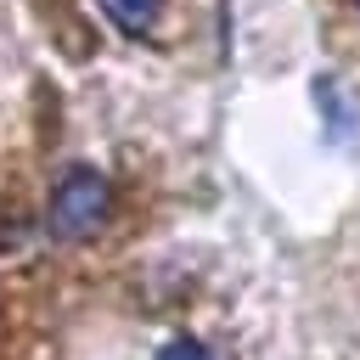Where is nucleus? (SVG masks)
I'll use <instances>...</instances> for the list:
<instances>
[{"instance_id":"f257e3e1","label":"nucleus","mask_w":360,"mask_h":360,"mask_svg":"<svg viewBox=\"0 0 360 360\" xmlns=\"http://www.w3.org/2000/svg\"><path fill=\"white\" fill-rule=\"evenodd\" d=\"M107 214H112V180L101 169H90V163H73L51 191L45 225L62 242H84V236H96L107 225Z\"/></svg>"},{"instance_id":"f03ea898","label":"nucleus","mask_w":360,"mask_h":360,"mask_svg":"<svg viewBox=\"0 0 360 360\" xmlns=\"http://www.w3.org/2000/svg\"><path fill=\"white\" fill-rule=\"evenodd\" d=\"M101 11L124 39H146L158 28V17H163V0H101Z\"/></svg>"},{"instance_id":"7ed1b4c3","label":"nucleus","mask_w":360,"mask_h":360,"mask_svg":"<svg viewBox=\"0 0 360 360\" xmlns=\"http://www.w3.org/2000/svg\"><path fill=\"white\" fill-rule=\"evenodd\" d=\"M158 360H214V354H208L197 338H174V343H163V354H158Z\"/></svg>"},{"instance_id":"20e7f679","label":"nucleus","mask_w":360,"mask_h":360,"mask_svg":"<svg viewBox=\"0 0 360 360\" xmlns=\"http://www.w3.org/2000/svg\"><path fill=\"white\" fill-rule=\"evenodd\" d=\"M354 11H360V0H354Z\"/></svg>"}]
</instances>
